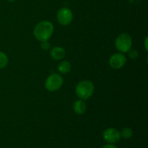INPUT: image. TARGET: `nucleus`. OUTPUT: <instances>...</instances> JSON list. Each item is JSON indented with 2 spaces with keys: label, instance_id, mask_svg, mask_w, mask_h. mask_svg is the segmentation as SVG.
<instances>
[{
  "label": "nucleus",
  "instance_id": "obj_15",
  "mask_svg": "<svg viewBox=\"0 0 148 148\" xmlns=\"http://www.w3.org/2000/svg\"><path fill=\"white\" fill-rule=\"evenodd\" d=\"M101 148H118V147H117L116 146L114 145L113 144H108L104 145L103 147H102Z\"/></svg>",
  "mask_w": 148,
  "mask_h": 148
},
{
  "label": "nucleus",
  "instance_id": "obj_8",
  "mask_svg": "<svg viewBox=\"0 0 148 148\" xmlns=\"http://www.w3.org/2000/svg\"><path fill=\"white\" fill-rule=\"evenodd\" d=\"M66 52L65 50L62 47L56 46L52 48L50 50V56L54 60H61L65 56Z\"/></svg>",
  "mask_w": 148,
  "mask_h": 148
},
{
  "label": "nucleus",
  "instance_id": "obj_1",
  "mask_svg": "<svg viewBox=\"0 0 148 148\" xmlns=\"http://www.w3.org/2000/svg\"><path fill=\"white\" fill-rule=\"evenodd\" d=\"M53 33V25L51 22L45 20L41 21L36 25L33 30V34L36 38L40 41L48 40Z\"/></svg>",
  "mask_w": 148,
  "mask_h": 148
},
{
  "label": "nucleus",
  "instance_id": "obj_16",
  "mask_svg": "<svg viewBox=\"0 0 148 148\" xmlns=\"http://www.w3.org/2000/svg\"><path fill=\"white\" fill-rule=\"evenodd\" d=\"M145 47L146 50H147V37L145 38Z\"/></svg>",
  "mask_w": 148,
  "mask_h": 148
},
{
  "label": "nucleus",
  "instance_id": "obj_3",
  "mask_svg": "<svg viewBox=\"0 0 148 148\" xmlns=\"http://www.w3.org/2000/svg\"><path fill=\"white\" fill-rule=\"evenodd\" d=\"M132 45V37L128 33H121L116 39V47L121 53H127L131 49Z\"/></svg>",
  "mask_w": 148,
  "mask_h": 148
},
{
  "label": "nucleus",
  "instance_id": "obj_2",
  "mask_svg": "<svg viewBox=\"0 0 148 148\" xmlns=\"http://www.w3.org/2000/svg\"><path fill=\"white\" fill-rule=\"evenodd\" d=\"M77 95L82 100H87L92 96L94 92V85L89 80H83L77 84L75 89Z\"/></svg>",
  "mask_w": 148,
  "mask_h": 148
},
{
  "label": "nucleus",
  "instance_id": "obj_17",
  "mask_svg": "<svg viewBox=\"0 0 148 148\" xmlns=\"http://www.w3.org/2000/svg\"><path fill=\"white\" fill-rule=\"evenodd\" d=\"M8 1H10V2H12V1H14V0H7Z\"/></svg>",
  "mask_w": 148,
  "mask_h": 148
},
{
  "label": "nucleus",
  "instance_id": "obj_13",
  "mask_svg": "<svg viewBox=\"0 0 148 148\" xmlns=\"http://www.w3.org/2000/svg\"><path fill=\"white\" fill-rule=\"evenodd\" d=\"M128 53H129V56H130V59H136L138 58L139 53L137 50H135V49H130V50L128 51Z\"/></svg>",
  "mask_w": 148,
  "mask_h": 148
},
{
  "label": "nucleus",
  "instance_id": "obj_14",
  "mask_svg": "<svg viewBox=\"0 0 148 148\" xmlns=\"http://www.w3.org/2000/svg\"><path fill=\"white\" fill-rule=\"evenodd\" d=\"M50 43L48 40H43V41H41V43H40L41 49L44 51L49 50V48H50Z\"/></svg>",
  "mask_w": 148,
  "mask_h": 148
},
{
  "label": "nucleus",
  "instance_id": "obj_9",
  "mask_svg": "<svg viewBox=\"0 0 148 148\" xmlns=\"http://www.w3.org/2000/svg\"><path fill=\"white\" fill-rule=\"evenodd\" d=\"M86 104L84 102L83 100L80 99L76 101L73 105V109L76 114H79V115H82L86 111Z\"/></svg>",
  "mask_w": 148,
  "mask_h": 148
},
{
  "label": "nucleus",
  "instance_id": "obj_5",
  "mask_svg": "<svg viewBox=\"0 0 148 148\" xmlns=\"http://www.w3.org/2000/svg\"><path fill=\"white\" fill-rule=\"evenodd\" d=\"M56 17L59 24L62 25H68L73 20V14L69 8L63 7L58 11Z\"/></svg>",
  "mask_w": 148,
  "mask_h": 148
},
{
  "label": "nucleus",
  "instance_id": "obj_4",
  "mask_svg": "<svg viewBox=\"0 0 148 148\" xmlns=\"http://www.w3.org/2000/svg\"><path fill=\"white\" fill-rule=\"evenodd\" d=\"M63 78L59 74L53 73L49 75L45 82V88L50 92H54L62 88L63 85Z\"/></svg>",
  "mask_w": 148,
  "mask_h": 148
},
{
  "label": "nucleus",
  "instance_id": "obj_6",
  "mask_svg": "<svg viewBox=\"0 0 148 148\" xmlns=\"http://www.w3.org/2000/svg\"><path fill=\"white\" fill-rule=\"evenodd\" d=\"M103 139L110 144L116 143L121 140L120 132L115 128H108L103 133Z\"/></svg>",
  "mask_w": 148,
  "mask_h": 148
},
{
  "label": "nucleus",
  "instance_id": "obj_11",
  "mask_svg": "<svg viewBox=\"0 0 148 148\" xmlns=\"http://www.w3.org/2000/svg\"><path fill=\"white\" fill-rule=\"evenodd\" d=\"M120 135H121V137L127 140L132 137L133 131L130 128H124L120 132Z\"/></svg>",
  "mask_w": 148,
  "mask_h": 148
},
{
  "label": "nucleus",
  "instance_id": "obj_7",
  "mask_svg": "<svg viewBox=\"0 0 148 148\" xmlns=\"http://www.w3.org/2000/svg\"><path fill=\"white\" fill-rule=\"evenodd\" d=\"M126 63H127V58L122 53H114L110 57L109 64L113 69H121L126 64Z\"/></svg>",
  "mask_w": 148,
  "mask_h": 148
},
{
  "label": "nucleus",
  "instance_id": "obj_12",
  "mask_svg": "<svg viewBox=\"0 0 148 148\" xmlns=\"http://www.w3.org/2000/svg\"><path fill=\"white\" fill-rule=\"evenodd\" d=\"M8 64V57L4 52L0 51V69L5 67Z\"/></svg>",
  "mask_w": 148,
  "mask_h": 148
},
{
  "label": "nucleus",
  "instance_id": "obj_10",
  "mask_svg": "<svg viewBox=\"0 0 148 148\" xmlns=\"http://www.w3.org/2000/svg\"><path fill=\"white\" fill-rule=\"evenodd\" d=\"M58 71L62 74L69 73L72 69V65L68 61H63L58 65Z\"/></svg>",
  "mask_w": 148,
  "mask_h": 148
}]
</instances>
